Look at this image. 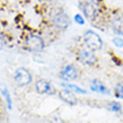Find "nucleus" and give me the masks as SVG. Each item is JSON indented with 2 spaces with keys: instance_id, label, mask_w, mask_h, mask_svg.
I'll use <instances>...</instances> for the list:
<instances>
[{
  "instance_id": "nucleus-1",
  "label": "nucleus",
  "mask_w": 123,
  "mask_h": 123,
  "mask_svg": "<svg viewBox=\"0 0 123 123\" xmlns=\"http://www.w3.org/2000/svg\"><path fill=\"white\" fill-rule=\"evenodd\" d=\"M83 42H84L86 48L92 50V52L100 50L102 48V46H103V40L101 38V36L94 30H86L84 32Z\"/></svg>"
},
{
  "instance_id": "nucleus-2",
  "label": "nucleus",
  "mask_w": 123,
  "mask_h": 123,
  "mask_svg": "<svg viewBox=\"0 0 123 123\" xmlns=\"http://www.w3.org/2000/svg\"><path fill=\"white\" fill-rule=\"evenodd\" d=\"M80 7L82 12L88 19H94L98 13V5L96 0H81Z\"/></svg>"
},
{
  "instance_id": "nucleus-3",
  "label": "nucleus",
  "mask_w": 123,
  "mask_h": 123,
  "mask_svg": "<svg viewBox=\"0 0 123 123\" xmlns=\"http://www.w3.org/2000/svg\"><path fill=\"white\" fill-rule=\"evenodd\" d=\"M13 81L18 86H27L32 81V76L30 72L25 67H18L13 73Z\"/></svg>"
},
{
  "instance_id": "nucleus-4",
  "label": "nucleus",
  "mask_w": 123,
  "mask_h": 123,
  "mask_svg": "<svg viewBox=\"0 0 123 123\" xmlns=\"http://www.w3.org/2000/svg\"><path fill=\"white\" fill-rule=\"evenodd\" d=\"M26 46L30 52H42L44 49L45 43L38 35H29L26 38Z\"/></svg>"
},
{
  "instance_id": "nucleus-5",
  "label": "nucleus",
  "mask_w": 123,
  "mask_h": 123,
  "mask_svg": "<svg viewBox=\"0 0 123 123\" xmlns=\"http://www.w3.org/2000/svg\"><path fill=\"white\" fill-rule=\"evenodd\" d=\"M77 57L82 64L87 65V66H92V65H94L97 62V58L95 56V54H94V52H92V50H90L87 48L80 49Z\"/></svg>"
},
{
  "instance_id": "nucleus-6",
  "label": "nucleus",
  "mask_w": 123,
  "mask_h": 123,
  "mask_svg": "<svg viewBox=\"0 0 123 123\" xmlns=\"http://www.w3.org/2000/svg\"><path fill=\"white\" fill-rule=\"evenodd\" d=\"M35 88L39 94L54 95V94L56 93L55 86H54L52 83H49L48 81H46V80H38L35 84Z\"/></svg>"
},
{
  "instance_id": "nucleus-7",
  "label": "nucleus",
  "mask_w": 123,
  "mask_h": 123,
  "mask_svg": "<svg viewBox=\"0 0 123 123\" xmlns=\"http://www.w3.org/2000/svg\"><path fill=\"white\" fill-rule=\"evenodd\" d=\"M53 23H54L56 28H58L59 30H65L69 26V18L64 11L59 10L53 17Z\"/></svg>"
},
{
  "instance_id": "nucleus-8",
  "label": "nucleus",
  "mask_w": 123,
  "mask_h": 123,
  "mask_svg": "<svg viewBox=\"0 0 123 123\" xmlns=\"http://www.w3.org/2000/svg\"><path fill=\"white\" fill-rule=\"evenodd\" d=\"M61 76L64 81H73L78 77V69L73 64L66 65L61 73Z\"/></svg>"
},
{
  "instance_id": "nucleus-9",
  "label": "nucleus",
  "mask_w": 123,
  "mask_h": 123,
  "mask_svg": "<svg viewBox=\"0 0 123 123\" xmlns=\"http://www.w3.org/2000/svg\"><path fill=\"white\" fill-rule=\"evenodd\" d=\"M59 97H61V100H63L65 103H67L71 106H74V105L77 104V97L75 96V94L69 90H66V88L62 90L59 92Z\"/></svg>"
},
{
  "instance_id": "nucleus-10",
  "label": "nucleus",
  "mask_w": 123,
  "mask_h": 123,
  "mask_svg": "<svg viewBox=\"0 0 123 123\" xmlns=\"http://www.w3.org/2000/svg\"><path fill=\"white\" fill-rule=\"evenodd\" d=\"M91 90L93 92H96V93H101V94H110L109 88L105 86V85L100 81V80H93L91 83Z\"/></svg>"
},
{
  "instance_id": "nucleus-11",
  "label": "nucleus",
  "mask_w": 123,
  "mask_h": 123,
  "mask_svg": "<svg viewBox=\"0 0 123 123\" xmlns=\"http://www.w3.org/2000/svg\"><path fill=\"white\" fill-rule=\"evenodd\" d=\"M112 29L119 35H123V16H119L112 20Z\"/></svg>"
},
{
  "instance_id": "nucleus-12",
  "label": "nucleus",
  "mask_w": 123,
  "mask_h": 123,
  "mask_svg": "<svg viewBox=\"0 0 123 123\" xmlns=\"http://www.w3.org/2000/svg\"><path fill=\"white\" fill-rule=\"evenodd\" d=\"M0 92L2 94V96L5 97V101H6L7 105H8V109L11 110L12 109V100H11V96H10V93L8 91V88L2 84V83H0Z\"/></svg>"
},
{
  "instance_id": "nucleus-13",
  "label": "nucleus",
  "mask_w": 123,
  "mask_h": 123,
  "mask_svg": "<svg viewBox=\"0 0 123 123\" xmlns=\"http://www.w3.org/2000/svg\"><path fill=\"white\" fill-rule=\"evenodd\" d=\"M62 86H63V87H65L66 90H69V91H72V92H76V93H80V94H86V93H87L85 90H83L82 87H80V86H77V85H75V84L63 83V84H62Z\"/></svg>"
},
{
  "instance_id": "nucleus-14",
  "label": "nucleus",
  "mask_w": 123,
  "mask_h": 123,
  "mask_svg": "<svg viewBox=\"0 0 123 123\" xmlns=\"http://www.w3.org/2000/svg\"><path fill=\"white\" fill-rule=\"evenodd\" d=\"M107 107H109V110H110V111L115 112V113H119V112H121V110H122L121 104L119 103V102H115V101L110 102V103H109V105H107Z\"/></svg>"
},
{
  "instance_id": "nucleus-15",
  "label": "nucleus",
  "mask_w": 123,
  "mask_h": 123,
  "mask_svg": "<svg viewBox=\"0 0 123 123\" xmlns=\"http://www.w3.org/2000/svg\"><path fill=\"white\" fill-rule=\"evenodd\" d=\"M114 93L115 96L119 98H123V85L122 84H117L115 88H114Z\"/></svg>"
},
{
  "instance_id": "nucleus-16",
  "label": "nucleus",
  "mask_w": 123,
  "mask_h": 123,
  "mask_svg": "<svg viewBox=\"0 0 123 123\" xmlns=\"http://www.w3.org/2000/svg\"><path fill=\"white\" fill-rule=\"evenodd\" d=\"M112 42H113L114 46L117 47V48H122L123 47V39L121 38V37H114V38L112 39Z\"/></svg>"
},
{
  "instance_id": "nucleus-17",
  "label": "nucleus",
  "mask_w": 123,
  "mask_h": 123,
  "mask_svg": "<svg viewBox=\"0 0 123 123\" xmlns=\"http://www.w3.org/2000/svg\"><path fill=\"white\" fill-rule=\"evenodd\" d=\"M74 21L77 24V25H81V26H83L85 24V20H84V18H83V16L78 15V13L74 16Z\"/></svg>"
},
{
  "instance_id": "nucleus-18",
  "label": "nucleus",
  "mask_w": 123,
  "mask_h": 123,
  "mask_svg": "<svg viewBox=\"0 0 123 123\" xmlns=\"http://www.w3.org/2000/svg\"><path fill=\"white\" fill-rule=\"evenodd\" d=\"M6 46H7V39H6V37H5L2 34H0V49H3Z\"/></svg>"
}]
</instances>
